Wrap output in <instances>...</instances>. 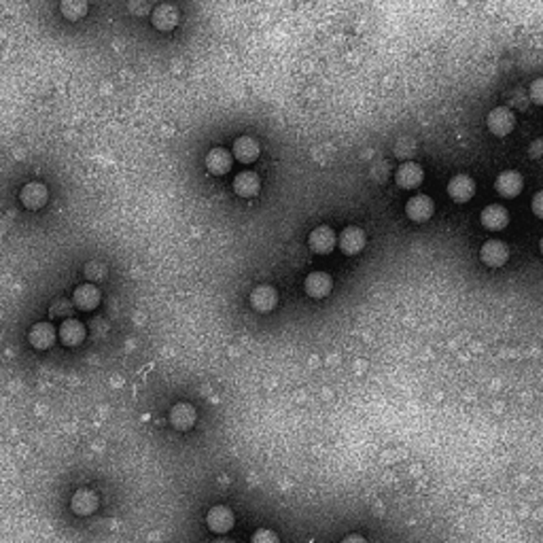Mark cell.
Returning a JSON list of instances; mask_svg holds the SVG:
<instances>
[{"label": "cell", "instance_id": "23", "mask_svg": "<svg viewBox=\"0 0 543 543\" xmlns=\"http://www.w3.org/2000/svg\"><path fill=\"white\" fill-rule=\"evenodd\" d=\"M60 11L68 21H79L88 13V2H83V0H64L60 4Z\"/></svg>", "mask_w": 543, "mask_h": 543}, {"label": "cell", "instance_id": "30", "mask_svg": "<svg viewBox=\"0 0 543 543\" xmlns=\"http://www.w3.org/2000/svg\"><path fill=\"white\" fill-rule=\"evenodd\" d=\"M342 543H367V542H365L363 537H359V535H351V537H346Z\"/></svg>", "mask_w": 543, "mask_h": 543}, {"label": "cell", "instance_id": "11", "mask_svg": "<svg viewBox=\"0 0 543 543\" xmlns=\"http://www.w3.org/2000/svg\"><path fill=\"white\" fill-rule=\"evenodd\" d=\"M60 342L64 344V346H79V344H83V340H86V327H83V323L81 321H77V319H66L62 325H60Z\"/></svg>", "mask_w": 543, "mask_h": 543}, {"label": "cell", "instance_id": "1", "mask_svg": "<svg viewBox=\"0 0 543 543\" xmlns=\"http://www.w3.org/2000/svg\"><path fill=\"white\" fill-rule=\"evenodd\" d=\"M486 125H488V130H490L495 136H507V134L514 132V128H516V117H514V113H512L510 108L499 106V108H492V110L488 113Z\"/></svg>", "mask_w": 543, "mask_h": 543}, {"label": "cell", "instance_id": "10", "mask_svg": "<svg viewBox=\"0 0 543 543\" xmlns=\"http://www.w3.org/2000/svg\"><path fill=\"white\" fill-rule=\"evenodd\" d=\"M206 168L210 175L214 177H221V175H227L229 168H232V153L223 147H214L208 151L206 155Z\"/></svg>", "mask_w": 543, "mask_h": 543}, {"label": "cell", "instance_id": "25", "mask_svg": "<svg viewBox=\"0 0 543 543\" xmlns=\"http://www.w3.org/2000/svg\"><path fill=\"white\" fill-rule=\"evenodd\" d=\"M71 301L68 299H64V297H58L53 304H51V308H49V319L53 321V319H68V314H71Z\"/></svg>", "mask_w": 543, "mask_h": 543}, {"label": "cell", "instance_id": "18", "mask_svg": "<svg viewBox=\"0 0 543 543\" xmlns=\"http://www.w3.org/2000/svg\"><path fill=\"white\" fill-rule=\"evenodd\" d=\"M170 425L177 431H189L195 425V408L189 403H177L170 410Z\"/></svg>", "mask_w": 543, "mask_h": 543}, {"label": "cell", "instance_id": "27", "mask_svg": "<svg viewBox=\"0 0 543 543\" xmlns=\"http://www.w3.org/2000/svg\"><path fill=\"white\" fill-rule=\"evenodd\" d=\"M531 98H533L535 104H542L543 106V77L533 81V86H531Z\"/></svg>", "mask_w": 543, "mask_h": 543}, {"label": "cell", "instance_id": "29", "mask_svg": "<svg viewBox=\"0 0 543 543\" xmlns=\"http://www.w3.org/2000/svg\"><path fill=\"white\" fill-rule=\"evenodd\" d=\"M128 9L132 13H145V11H149V4H145V2H130Z\"/></svg>", "mask_w": 543, "mask_h": 543}, {"label": "cell", "instance_id": "24", "mask_svg": "<svg viewBox=\"0 0 543 543\" xmlns=\"http://www.w3.org/2000/svg\"><path fill=\"white\" fill-rule=\"evenodd\" d=\"M106 270H108L106 264H102V262H90V264L83 268V276L93 284V282H100V280L106 278Z\"/></svg>", "mask_w": 543, "mask_h": 543}, {"label": "cell", "instance_id": "12", "mask_svg": "<svg viewBox=\"0 0 543 543\" xmlns=\"http://www.w3.org/2000/svg\"><path fill=\"white\" fill-rule=\"evenodd\" d=\"M206 524H208V529H210L212 533L223 535V533H227V531L234 527V514H232L227 507L217 505V507H212V510L208 512V516H206Z\"/></svg>", "mask_w": 543, "mask_h": 543}, {"label": "cell", "instance_id": "14", "mask_svg": "<svg viewBox=\"0 0 543 543\" xmlns=\"http://www.w3.org/2000/svg\"><path fill=\"white\" fill-rule=\"evenodd\" d=\"M278 304V295L270 284H259L251 293V306L257 312H272Z\"/></svg>", "mask_w": 543, "mask_h": 543}, {"label": "cell", "instance_id": "19", "mask_svg": "<svg viewBox=\"0 0 543 543\" xmlns=\"http://www.w3.org/2000/svg\"><path fill=\"white\" fill-rule=\"evenodd\" d=\"M473 193H475V182L467 175H458L448 182V195L454 202H467L473 197Z\"/></svg>", "mask_w": 543, "mask_h": 543}, {"label": "cell", "instance_id": "5", "mask_svg": "<svg viewBox=\"0 0 543 543\" xmlns=\"http://www.w3.org/2000/svg\"><path fill=\"white\" fill-rule=\"evenodd\" d=\"M480 257L486 266L490 268H499L510 259V249L501 242V240H488L484 242V247L480 249Z\"/></svg>", "mask_w": 543, "mask_h": 543}, {"label": "cell", "instance_id": "9", "mask_svg": "<svg viewBox=\"0 0 543 543\" xmlns=\"http://www.w3.org/2000/svg\"><path fill=\"white\" fill-rule=\"evenodd\" d=\"M28 340L36 351H47L56 342V329L51 323H34L28 333Z\"/></svg>", "mask_w": 543, "mask_h": 543}, {"label": "cell", "instance_id": "16", "mask_svg": "<svg viewBox=\"0 0 543 543\" xmlns=\"http://www.w3.org/2000/svg\"><path fill=\"white\" fill-rule=\"evenodd\" d=\"M522 177L514 170H507V172H501L495 181V189L497 193H501L503 197H516L520 191H522Z\"/></svg>", "mask_w": 543, "mask_h": 543}, {"label": "cell", "instance_id": "20", "mask_svg": "<svg viewBox=\"0 0 543 543\" xmlns=\"http://www.w3.org/2000/svg\"><path fill=\"white\" fill-rule=\"evenodd\" d=\"M71 507L77 516H91L98 510V497L88 488H81L73 495Z\"/></svg>", "mask_w": 543, "mask_h": 543}, {"label": "cell", "instance_id": "21", "mask_svg": "<svg viewBox=\"0 0 543 543\" xmlns=\"http://www.w3.org/2000/svg\"><path fill=\"white\" fill-rule=\"evenodd\" d=\"M340 249L346 253V255H357L361 253L363 247H365V234L359 227H346L342 234H340Z\"/></svg>", "mask_w": 543, "mask_h": 543}, {"label": "cell", "instance_id": "15", "mask_svg": "<svg viewBox=\"0 0 543 543\" xmlns=\"http://www.w3.org/2000/svg\"><path fill=\"white\" fill-rule=\"evenodd\" d=\"M425 179V172H423V168L416 164V162H405L403 166H399V170H397V175H395V181L399 187H403V189H414V187H418L420 182Z\"/></svg>", "mask_w": 543, "mask_h": 543}, {"label": "cell", "instance_id": "7", "mask_svg": "<svg viewBox=\"0 0 543 543\" xmlns=\"http://www.w3.org/2000/svg\"><path fill=\"white\" fill-rule=\"evenodd\" d=\"M405 214L416 221V223H425L431 219L433 214V200L429 195H414L408 200L405 204Z\"/></svg>", "mask_w": 543, "mask_h": 543}, {"label": "cell", "instance_id": "8", "mask_svg": "<svg viewBox=\"0 0 543 543\" xmlns=\"http://www.w3.org/2000/svg\"><path fill=\"white\" fill-rule=\"evenodd\" d=\"M308 244H310V249H312L314 253H319V255L331 253V251H333V247H336V234H333V229H331V227L321 225V227H316V229H312V232H310V236H308Z\"/></svg>", "mask_w": 543, "mask_h": 543}, {"label": "cell", "instance_id": "31", "mask_svg": "<svg viewBox=\"0 0 543 543\" xmlns=\"http://www.w3.org/2000/svg\"><path fill=\"white\" fill-rule=\"evenodd\" d=\"M539 249H542V253H543V238H542V242H539Z\"/></svg>", "mask_w": 543, "mask_h": 543}, {"label": "cell", "instance_id": "22", "mask_svg": "<svg viewBox=\"0 0 543 543\" xmlns=\"http://www.w3.org/2000/svg\"><path fill=\"white\" fill-rule=\"evenodd\" d=\"M259 177L255 172H240L236 179H234V191L240 195V197H253L259 193Z\"/></svg>", "mask_w": 543, "mask_h": 543}, {"label": "cell", "instance_id": "6", "mask_svg": "<svg viewBox=\"0 0 543 543\" xmlns=\"http://www.w3.org/2000/svg\"><path fill=\"white\" fill-rule=\"evenodd\" d=\"M100 299H102L100 289H98L95 284H91V282L79 284V286L75 289V295H73V304H75L79 310H83V312L95 310L98 304H100Z\"/></svg>", "mask_w": 543, "mask_h": 543}, {"label": "cell", "instance_id": "13", "mask_svg": "<svg viewBox=\"0 0 543 543\" xmlns=\"http://www.w3.org/2000/svg\"><path fill=\"white\" fill-rule=\"evenodd\" d=\"M480 221H482V225H484L486 229H492V232H497V229H503V227H507V223H510V212H507L503 206H497V204H492V206H486V208L482 210V214H480Z\"/></svg>", "mask_w": 543, "mask_h": 543}, {"label": "cell", "instance_id": "3", "mask_svg": "<svg viewBox=\"0 0 543 543\" xmlns=\"http://www.w3.org/2000/svg\"><path fill=\"white\" fill-rule=\"evenodd\" d=\"M179 9L175 4H157L153 11H151V24L162 30V32H170L177 28L179 24Z\"/></svg>", "mask_w": 543, "mask_h": 543}, {"label": "cell", "instance_id": "17", "mask_svg": "<svg viewBox=\"0 0 543 543\" xmlns=\"http://www.w3.org/2000/svg\"><path fill=\"white\" fill-rule=\"evenodd\" d=\"M234 157L242 164H253L257 157H259V145L255 138L251 136H240L236 143H234V149H232Z\"/></svg>", "mask_w": 543, "mask_h": 543}, {"label": "cell", "instance_id": "28", "mask_svg": "<svg viewBox=\"0 0 543 543\" xmlns=\"http://www.w3.org/2000/svg\"><path fill=\"white\" fill-rule=\"evenodd\" d=\"M531 208H533V212H535L537 217H542L543 219V191H537V193L533 195Z\"/></svg>", "mask_w": 543, "mask_h": 543}, {"label": "cell", "instance_id": "4", "mask_svg": "<svg viewBox=\"0 0 543 543\" xmlns=\"http://www.w3.org/2000/svg\"><path fill=\"white\" fill-rule=\"evenodd\" d=\"M304 289H306V293H308L310 297L323 299V297H327V295L331 293L333 282H331V276H329V274H325V272H312V274L306 276Z\"/></svg>", "mask_w": 543, "mask_h": 543}, {"label": "cell", "instance_id": "2", "mask_svg": "<svg viewBox=\"0 0 543 543\" xmlns=\"http://www.w3.org/2000/svg\"><path fill=\"white\" fill-rule=\"evenodd\" d=\"M47 200H49V191H47V187L43 182H28L19 191V202L28 210H41L47 204Z\"/></svg>", "mask_w": 543, "mask_h": 543}, {"label": "cell", "instance_id": "26", "mask_svg": "<svg viewBox=\"0 0 543 543\" xmlns=\"http://www.w3.org/2000/svg\"><path fill=\"white\" fill-rule=\"evenodd\" d=\"M251 543H278V537H276V533H272L270 529H259L253 535Z\"/></svg>", "mask_w": 543, "mask_h": 543}]
</instances>
